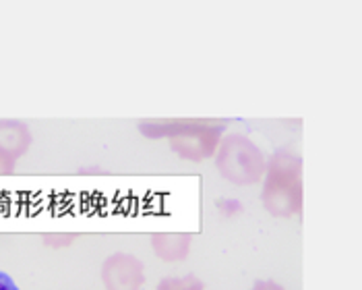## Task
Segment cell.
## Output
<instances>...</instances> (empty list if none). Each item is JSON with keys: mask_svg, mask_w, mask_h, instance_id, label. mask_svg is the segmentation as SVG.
<instances>
[{"mask_svg": "<svg viewBox=\"0 0 362 290\" xmlns=\"http://www.w3.org/2000/svg\"><path fill=\"white\" fill-rule=\"evenodd\" d=\"M265 185L261 203L274 218H290L303 209V160L278 149L265 164Z\"/></svg>", "mask_w": 362, "mask_h": 290, "instance_id": "6da1fadb", "label": "cell"}, {"mask_svg": "<svg viewBox=\"0 0 362 290\" xmlns=\"http://www.w3.org/2000/svg\"><path fill=\"white\" fill-rule=\"evenodd\" d=\"M223 122L218 120H168V122H143L141 131L147 137L160 139L168 137L172 151L182 160L201 162L216 153L220 137L223 133Z\"/></svg>", "mask_w": 362, "mask_h": 290, "instance_id": "7a4b0ae2", "label": "cell"}, {"mask_svg": "<svg viewBox=\"0 0 362 290\" xmlns=\"http://www.w3.org/2000/svg\"><path fill=\"white\" fill-rule=\"evenodd\" d=\"M216 168L226 180L234 185H255L265 174V156L245 135H228L216 149Z\"/></svg>", "mask_w": 362, "mask_h": 290, "instance_id": "3957f363", "label": "cell"}, {"mask_svg": "<svg viewBox=\"0 0 362 290\" xmlns=\"http://www.w3.org/2000/svg\"><path fill=\"white\" fill-rule=\"evenodd\" d=\"M102 282L106 290H141L145 284V267L135 255L114 253L102 265Z\"/></svg>", "mask_w": 362, "mask_h": 290, "instance_id": "277c9868", "label": "cell"}, {"mask_svg": "<svg viewBox=\"0 0 362 290\" xmlns=\"http://www.w3.org/2000/svg\"><path fill=\"white\" fill-rule=\"evenodd\" d=\"M31 145V131L19 120H0V156L19 160Z\"/></svg>", "mask_w": 362, "mask_h": 290, "instance_id": "5b68a950", "label": "cell"}, {"mask_svg": "<svg viewBox=\"0 0 362 290\" xmlns=\"http://www.w3.org/2000/svg\"><path fill=\"white\" fill-rule=\"evenodd\" d=\"M193 236L187 232H158L151 234V249L164 261H182L189 257Z\"/></svg>", "mask_w": 362, "mask_h": 290, "instance_id": "8992f818", "label": "cell"}, {"mask_svg": "<svg viewBox=\"0 0 362 290\" xmlns=\"http://www.w3.org/2000/svg\"><path fill=\"white\" fill-rule=\"evenodd\" d=\"M158 290H205V286L197 276H185V278H164Z\"/></svg>", "mask_w": 362, "mask_h": 290, "instance_id": "52a82bcc", "label": "cell"}, {"mask_svg": "<svg viewBox=\"0 0 362 290\" xmlns=\"http://www.w3.org/2000/svg\"><path fill=\"white\" fill-rule=\"evenodd\" d=\"M73 238H75V234H48L46 236V243L48 245H69V243H73Z\"/></svg>", "mask_w": 362, "mask_h": 290, "instance_id": "ba28073f", "label": "cell"}, {"mask_svg": "<svg viewBox=\"0 0 362 290\" xmlns=\"http://www.w3.org/2000/svg\"><path fill=\"white\" fill-rule=\"evenodd\" d=\"M251 290H286V289H284V286H279L278 282H274V280H257Z\"/></svg>", "mask_w": 362, "mask_h": 290, "instance_id": "9c48e42d", "label": "cell"}, {"mask_svg": "<svg viewBox=\"0 0 362 290\" xmlns=\"http://www.w3.org/2000/svg\"><path fill=\"white\" fill-rule=\"evenodd\" d=\"M15 166H17L15 160H11L6 156H0V174H13Z\"/></svg>", "mask_w": 362, "mask_h": 290, "instance_id": "30bf717a", "label": "cell"}, {"mask_svg": "<svg viewBox=\"0 0 362 290\" xmlns=\"http://www.w3.org/2000/svg\"><path fill=\"white\" fill-rule=\"evenodd\" d=\"M0 290H19V286L15 284V280L8 274L0 272Z\"/></svg>", "mask_w": 362, "mask_h": 290, "instance_id": "8fae6325", "label": "cell"}]
</instances>
